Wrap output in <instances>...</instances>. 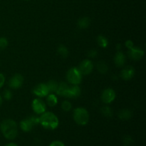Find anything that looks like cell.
I'll list each match as a JSON object with an SVG mask.
<instances>
[{"mask_svg": "<svg viewBox=\"0 0 146 146\" xmlns=\"http://www.w3.org/2000/svg\"><path fill=\"white\" fill-rule=\"evenodd\" d=\"M0 129L3 135L8 140H13L18 135L17 123L12 119H5L0 123Z\"/></svg>", "mask_w": 146, "mask_h": 146, "instance_id": "cell-1", "label": "cell"}, {"mask_svg": "<svg viewBox=\"0 0 146 146\" xmlns=\"http://www.w3.org/2000/svg\"><path fill=\"white\" fill-rule=\"evenodd\" d=\"M39 124L47 130H55L59 125L58 117L51 111H46L40 115Z\"/></svg>", "mask_w": 146, "mask_h": 146, "instance_id": "cell-2", "label": "cell"}, {"mask_svg": "<svg viewBox=\"0 0 146 146\" xmlns=\"http://www.w3.org/2000/svg\"><path fill=\"white\" fill-rule=\"evenodd\" d=\"M73 118L76 123L79 125H86L89 122V113L83 107L75 108L73 112Z\"/></svg>", "mask_w": 146, "mask_h": 146, "instance_id": "cell-3", "label": "cell"}, {"mask_svg": "<svg viewBox=\"0 0 146 146\" xmlns=\"http://www.w3.org/2000/svg\"><path fill=\"white\" fill-rule=\"evenodd\" d=\"M82 78L83 75L77 67H71L66 73V79L71 85H79Z\"/></svg>", "mask_w": 146, "mask_h": 146, "instance_id": "cell-4", "label": "cell"}, {"mask_svg": "<svg viewBox=\"0 0 146 146\" xmlns=\"http://www.w3.org/2000/svg\"><path fill=\"white\" fill-rule=\"evenodd\" d=\"M37 124H39V117L36 115H31L29 118L23 119L20 122V128L24 132H29Z\"/></svg>", "mask_w": 146, "mask_h": 146, "instance_id": "cell-5", "label": "cell"}, {"mask_svg": "<svg viewBox=\"0 0 146 146\" xmlns=\"http://www.w3.org/2000/svg\"><path fill=\"white\" fill-rule=\"evenodd\" d=\"M31 108L36 114L41 115L46 111V104L41 99V98H36L33 100Z\"/></svg>", "mask_w": 146, "mask_h": 146, "instance_id": "cell-6", "label": "cell"}, {"mask_svg": "<svg viewBox=\"0 0 146 146\" xmlns=\"http://www.w3.org/2000/svg\"><path fill=\"white\" fill-rule=\"evenodd\" d=\"M94 68V65L92 61L89 59H85L81 62L79 66L78 67V70L81 73L83 76L89 75L93 71Z\"/></svg>", "mask_w": 146, "mask_h": 146, "instance_id": "cell-7", "label": "cell"}, {"mask_svg": "<svg viewBox=\"0 0 146 146\" xmlns=\"http://www.w3.org/2000/svg\"><path fill=\"white\" fill-rule=\"evenodd\" d=\"M116 94L115 91L111 88H106L101 94V100L105 104H110L115 99Z\"/></svg>", "mask_w": 146, "mask_h": 146, "instance_id": "cell-8", "label": "cell"}, {"mask_svg": "<svg viewBox=\"0 0 146 146\" xmlns=\"http://www.w3.org/2000/svg\"><path fill=\"white\" fill-rule=\"evenodd\" d=\"M33 94L36 96L38 98H44V97L46 96L48 94H50V92L48 87H47L46 84L40 83L34 88Z\"/></svg>", "mask_w": 146, "mask_h": 146, "instance_id": "cell-9", "label": "cell"}, {"mask_svg": "<svg viewBox=\"0 0 146 146\" xmlns=\"http://www.w3.org/2000/svg\"><path fill=\"white\" fill-rule=\"evenodd\" d=\"M24 83V77L19 74H17L13 76L9 79L8 85L11 89H18L21 88Z\"/></svg>", "mask_w": 146, "mask_h": 146, "instance_id": "cell-10", "label": "cell"}, {"mask_svg": "<svg viewBox=\"0 0 146 146\" xmlns=\"http://www.w3.org/2000/svg\"><path fill=\"white\" fill-rule=\"evenodd\" d=\"M81 95V89L78 85H71L68 86L64 97L68 98H77Z\"/></svg>", "mask_w": 146, "mask_h": 146, "instance_id": "cell-11", "label": "cell"}, {"mask_svg": "<svg viewBox=\"0 0 146 146\" xmlns=\"http://www.w3.org/2000/svg\"><path fill=\"white\" fill-rule=\"evenodd\" d=\"M144 54H145V52H144L143 50L137 46H133L128 51V56L131 59L134 60V61L141 60L143 57Z\"/></svg>", "mask_w": 146, "mask_h": 146, "instance_id": "cell-12", "label": "cell"}, {"mask_svg": "<svg viewBox=\"0 0 146 146\" xmlns=\"http://www.w3.org/2000/svg\"><path fill=\"white\" fill-rule=\"evenodd\" d=\"M135 74V68L133 66H126L122 69L121 72V78L124 81H129L132 79Z\"/></svg>", "mask_w": 146, "mask_h": 146, "instance_id": "cell-13", "label": "cell"}, {"mask_svg": "<svg viewBox=\"0 0 146 146\" xmlns=\"http://www.w3.org/2000/svg\"><path fill=\"white\" fill-rule=\"evenodd\" d=\"M126 62V57L125 54L118 51L114 56V63L117 67H123Z\"/></svg>", "mask_w": 146, "mask_h": 146, "instance_id": "cell-14", "label": "cell"}, {"mask_svg": "<svg viewBox=\"0 0 146 146\" xmlns=\"http://www.w3.org/2000/svg\"><path fill=\"white\" fill-rule=\"evenodd\" d=\"M46 98V104L49 107H54L58 104V98L54 93L48 94Z\"/></svg>", "mask_w": 146, "mask_h": 146, "instance_id": "cell-15", "label": "cell"}, {"mask_svg": "<svg viewBox=\"0 0 146 146\" xmlns=\"http://www.w3.org/2000/svg\"><path fill=\"white\" fill-rule=\"evenodd\" d=\"M68 86H68L66 82L59 83V84H58V87H57L56 94L58 96H64L66 92V91L68 90Z\"/></svg>", "mask_w": 146, "mask_h": 146, "instance_id": "cell-16", "label": "cell"}, {"mask_svg": "<svg viewBox=\"0 0 146 146\" xmlns=\"http://www.w3.org/2000/svg\"><path fill=\"white\" fill-rule=\"evenodd\" d=\"M132 115V111L129 109H123L118 113V117H119L120 119L123 120V121L131 119Z\"/></svg>", "mask_w": 146, "mask_h": 146, "instance_id": "cell-17", "label": "cell"}, {"mask_svg": "<svg viewBox=\"0 0 146 146\" xmlns=\"http://www.w3.org/2000/svg\"><path fill=\"white\" fill-rule=\"evenodd\" d=\"M91 20L88 17H83L81 18L77 22V25L80 29H86L89 27Z\"/></svg>", "mask_w": 146, "mask_h": 146, "instance_id": "cell-18", "label": "cell"}, {"mask_svg": "<svg viewBox=\"0 0 146 146\" xmlns=\"http://www.w3.org/2000/svg\"><path fill=\"white\" fill-rule=\"evenodd\" d=\"M96 68L98 71V72L102 74H106L108 71V65L103 61H98V64H96Z\"/></svg>", "mask_w": 146, "mask_h": 146, "instance_id": "cell-19", "label": "cell"}, {"mask_svg": "<svg viewBox=\"0 0 146 146\" xmlns=\"http://www.w3.org/2000/svg\"><path fill=\"white\" fill-rule=\"evenodd\" d=\"M97 43H98V46L103 48H106L108 46V39H107L106 37H105L104 36L102 35L98 36V38H97Z\"/></svg>", "mask_w": 146, "mask_h": 146, "instance_id": "cell-20", "label": "cell"}, {"mask_svg": "<svg viewBox=\"0 0 146 146\" xmlns=\"http://www.w3.org/2000/svg\"><path fill=\"white\" fill-rule=\"evenodd\" d=\"M58 83L56 82V81L54 80H51V81H48L46 83V86L48 87V90H49L50 93H56L57 89V87H58Z\"/></svg>", "mask_w": 146, "mask_h": 146, "instance_id": "cell-21", "label": "cell"}, {"mask_svg": "<svg viewBox=\"0 0 146 146\" xmlns=\"http://www.w3.org/2000/svg\"><path fill=\"white\" fill-rule=\"evenodd\" d=\"M57 51H58V54L64 58H66L68 55V48L64 45H60L57 48Z\"/></svg>", "mask_w": 146, "mask_h": 146, "instance_id": "cell-22", "label": "cell"}, {"mask_svg": "<svg viewBox=\"0 0 146 146\" xmlns=\"http://www.w3.org/2000/svg\"><path fill=\"white\" fill-rule=\"evenodd\" d=\"M101 113L106 117H111L113 115V111L111 108L108 106H103L101 108Z\"/></svg>", "mask_w": 146, "mask_h": 146, "instance_id": "cell-23", "label": "cell"}, {"mask_svg": "<svg viewBox=\"0 0 146 146\" xmlns=\"http://www.w3.org/2000/svg\"><path fill=\"white\" fill-rule=\"evenodd\" d=\"M61 108L65 112H68L72 109V104L70 101L66 100V101H63L62 104H61Z\"/></svg>", "mask_w": 146, "mask_h": 146, "instance_id": "cell-24", "label": "cell"}, {"mask_svg": "<svg viewBox=\"0 0 146 146\" xmlns=\"http://www.w3.org/2000/svg\"><path fill=\"white\" fill-rule=\"evenodd\" d=\"M13 94L11 92V90L9 89H5L4 91H3V97L4 99L7 100V101H9L12 98Z\"/></svg>", "mask_w": 146, "mask_h": 146, "instance_id": "cell-25", "label": "cell"}, {"mask_svg": "<svg viewBox=\"0 0 146 146\" xmlns=\"http://www.w3.org/2000/svg\"><path fill=\"white\" fill-rule=\"evenodd\" d=\"M8 40L5 37H0V51L5 49L8 46Z\"/></svg>", "mask_w": 146, "mask_h": 146, "instance_id": "cell-26", "label": "cell"}, {"mask_svg": "<svg viewBox=\"0 0 146 146\" xmlns=\"http://www.w3.org/2000/svg\"><path fill=\"white\" fill-rule=\"evenodd\" d=\"M133 141L130 136H125L123 139V143L125 146H130L133 143Z\"/></svg>", "mask_w": 146, "mask_h": 146, "instance_id": "cell-27", "label": "cell"}, {"mask_svg": "<svg viewBox=\"0 0 146 146\" xmlns=\"http://www.w3.org/2000/svg\"><path fill=\"white\" fill-rule=\"evenodd\" d=\"M125 47H126V48L129 50L134 46V43L131 40L128 39L125 42Z\"/></svg>", "mask_w": 146, "mask_h": 146, "instance_id": "cell-28", "label": "cell"}, {"mask_svg": "<svg viewBox=\"0 0 146 146\" xmlns=\"http://www.w3.org/2000/svg\"><path fill=\"white\" fill-rule=\"evenodd\" d=\"M98 54V52H97L96 50H90L88 52V56L90 57V58H95L96 56H97Z\"/></svg>", "mask_w": 146, "mask_h": 146, "instance_id": "cell-29", "label": "cell"}, {"mask_svg": "<svg viewBox=\"0 0 146 146\" xmlns=\"http://www.w3.org/2000/svg\"><path fill=\"white\" fill-rule=\"evenodd\" d=\"M5 76L3 74L0 73V88H2L4 86V84H5Z\"/></svg>", "mask_w": 146, "mask_h": 146, "instance_id": "cell-30", "label": "cell"}, {"mask_svg": "<svg viewBox=\"0 0 146 146\" xmlns=\"http://www.w3.org/2000/svg\"><path fill=\"white\" fill-rule=\"evenodd\" d=\"M49 146H65L64 143L60 141H54L52 143H51Z\"/></svg>", "mask_w": 146, "mask_h": 146, "instance_id": "cell-31", "label": "cell"}, {"mask_svg": "<svg viewBox=\"0 0 146 146\" xmlns=\"http://www.w3.org/2000/svg\"><path fill=\"white\" fill-rule=\"evenodd\" d=\"M5 146H18V145H17L16 143H9L7 144Z\"/></svg>", "mask_w": 146, "mask_h": 146, "instance_id": "cell-32", "label": "cell"}, {"mask_svg": "<svg viewBox=\"0 0 146 146\" xmlns=\"http://www.w3.org/2000/svg\"><path fill=\"white\" fill-rule=\"evenodd\" d=\"M2 102H3V98L1 96V94H0V106H1V104H2Z\"/></svg>", "mask_w": 146, "mask_h": 146, "instance_id": "cell-33", "label": "cell"}, {"mask_svg": "<svg viewBox=\"0 0 146 146\" xmlns=\"http://www.w3.org/2000/svg\"><path fill=\"white\" fill-rule=\"evenodd\" d=\"M121 45L120 44H118V45H117V48H118V51H120V49H121Z\"/></svg>", "mask_w": 146, "mask_h": 146, "instance_id": "cell-34", "label": "cell"}, {"mask_svg": "<svg viewBox=\"0 0 146 146\" xmlns=\"http://www.w3.org/2000/svg\"><path fill=\"white\" fill-rule=\"evenodd\" d=\"M23 1H30V0H23Z\"/></svg>", "mask_w": 146, "mask_h": 146, "instance_id": "cell-35", "label": "cell"}, {"mask_svg": "<svg viewBox=\"0 0 146 146\" xmlns=\"http://www.w3.org/2000/svg\"><path fill=\"white\" fill-rule=\"evenodd\" d=\"M0 66H1V62H0Z\"/></svg>", "mask_w": 146, "mask_h": 146, "instance_id": "cell-36", "label": "cell"}]
</instances>
